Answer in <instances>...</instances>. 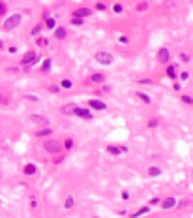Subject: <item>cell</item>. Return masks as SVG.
<instances>
[{"instance_id": "obj_1", "label": "cell", "mask_w": 193, "mask_h": 218, "mask_svg": "<svg viewBox=\"0 0 193 218\" xmlns=\"http://www.w3.org/2000/svg\"><path fill=\"white\" fill-rule=\"evenodd\" d=\"M19 23H21V13H13V15H9V17L4 21L2 28H4L6 32H9V30H13V28H15Z\"/></svg>"}, {"instance_id": "obj_2", "label": "cell", "mask_w": 193, "mask_h": 218, "mask_svg": "<svg viewBox=\"0 0 193 218\" xmlns=\"http://www.w3.org/2000/svg\"><path fill=\"white\" fill-rule=\"evenodd\" d=\"M94 58H96L99 64H105V66H111V64L114 62V56H113L111 53H107V51H98V53L94 55Z\"/></svg>"}, {"instance_id": "obj_3", "label": "cell", "mask_w": 193, "mask_h": 218, "mask_svg": "<svg viewBox=\"0 0 193 218\" xmlns=\"http://www.w3.org/2000/svg\"><path fill=\"white\" fill-rule=\"evenodd\" d=\"M43 149H45L47 152H51V154H56V152H60V151H62V145H60V141H54V139H45Z\"/></svg>"}, {"instance_id": "obj_4", "label": "cell", "mask_w": 193, "mask_h": 218, "mask_svg": "<svg viewBox=\"0 0 193 218\" xmlns=\"http://www.w3.org/2000/svg\"><path fill=\"white\" fill-rule=\"evenodd\" d=\"M73 115H75V117H81V119H84V120H92V119H94L92 111H90V109H84V107H75Z\"/></svg>"}, {"instance_id": "obj_5", "label": "cell", "mask_w": 193, "mask_h": 218, "mask_svg": "<svg viewBox=\"0 0 193 218\" xmlns=\"http://www.w3.org/2000/svg\"><path fill=\"white\" fill-rule=\"evenodd\" d=\"M36 58H38V55L34 53V51H28L24 56H23V60H21V64L23 66H32L34 62H36Z\"/></svg>"}, {"instance_id": "obj_6", "label": "cell", "mask_w": 193, "mask_h": 218, "mask_svg": "<svg viewBox=\"0 0 193 218\" xmlns=\"http://www.w3.org/2000/svg\"><path fill=\"white\" fill-rule=\"evenodd\" d=\"M28 120L34 122V124H41V126H47V124H49V119L43 117V115H30Z\"/></svg>"}, {"instance_id": "obj_7", "label": "cell", "mask_w": 193, "mask_h": 218, "mask_svg": "<svg viewBox=\"0 0 193 218\" xmlns=\"http://www.w3.org/2000/svg\"><path fill=\"white\" fill-rule=\"evenodd\" d=\"M88 105H90V109H96V111H103V109H107V105H105V102H101V100H88Z\"/></svg>"}, {"instance_id": "obj_8", "label": "cell", "mask_w": 193, "mask_h": 218, "mask_svg": "<svg viewBox=\"0 0 193 218\" xmlns=\"http://www.w3.org/2000/svg\"><path fill=\"white\" fill-rule=\"evenodd\" d=\"M169 58H171L169 49H165V47H163V49H160V51H158V60H160V62L167 64V62H169Z\"/></svg>"}, {"instance_id": "obj_9", "label": "cell", "mask_w": 193, "mask_h": 218, "mask_svg": "<svg viewBox=\"0 0 193 218\" xmlns=\"http://www.w3.org/2000/svg\"><path fill=\"white\" fill-rule=\"evenodd\" d=\"M175 205H176V199H175L173 196H169V198H165V199L161 201V207H163L165 211H169V209H173Z\"/></svg>"}, {"instance_id": "obj_10", "label": "cell", "mask_w": 193, "mask_h": 218, "mask_svg": "<svg viewBox=\"0 0 193 218\" xmlns=\"http://www.w3.org/2000/svg\"><path fill=\"white\" fill-rule=\"evenodd\" d=\"M73 15H75V17H81V19H84V17L92 15V11H90V8H79V9H75V11H73Z\"/></svg>"}, {"instance_id": "obj_11", "label": "cell", "mask_w": 193, "mask_h": 218, "mask_svg": "<svg viewBox=\"0 0 193 218\" xmlns=\"http://www.w3.org/2000/svg\"><path fill=\"white\" fill-rule=\"evenodd\" d=\"M75 107H77V104H66V105L62 107V113H64V115H73Z\"/></svg>"}, {"instance_id": "obj_12", "label": "cell", "mask_w": 193, "mask_h": 218, "mask_svg": "<svg viewBox=\"0 0 193 218\" xmlns=\"http://www.w3.org/2000/svg\"><path fill=\"white\" fill-rule=\"evenodd\" d=\"M51 132H53V130H51L49 126H45V128H39L34 136H36V137H45V136H51Z\"/></svg>"}, {"instance_id": "obj_13", "label": "cell", "mask_w": 193, "mask_h": 218, "mask_svg": "<svg viewBox=\"0 0 193 218\" xmlns=\"http://www.w3.org/2000/svg\"><path fill=\"white\" fill-rule=\"evenodd\" d=\"M54 38H56V40H64V38H66V28H62V26L54 28Z\"/></svg>"}, {"instance_id": "obj_14", "label": "cell", "mask_w": 193, "mask_h": 218, "mask_svg": "<svg viewBox=\"0 0 193 218\" xmlns=\"http://www.w3.org/2000/svg\"><path fill=\"white\" fill-rule=\"evenodd\" d=\"M90 81H92V83H103V81H105V75H103V73H92V75H90Z\"/></svg>"}, {"instance_id": "obj_15", "label": "cell", "mask_w": 193, "mask_h": 218, "mask_svg": "<svg viewBox=\"0 0 193 218\" xmlns=\"http://www.w3.org/2000/svg\"><path fill=\"white\" fill-rule=\"evenodd\" d=\"M167 77H171V79H176L178 75H176V66H167Z\"/></svg>"}, {"instance_id": "obj_16", "label": "cell", "mask_w": 193, "mask_h": 218, "mask_svg": "<svg viewBox=\"0 0 193 218\" xmlns=\"http://www.w3.org/2000/svg\"><path fill=\"white\" fill-rule=\"evenodd\" d=\"M107 151H109L111 154H120V152H124L122 147H116V145H107Z\"/></svg>"}, {"instance_id": "obj_17", "label": "cell", "mask_w": 193, "mask_h": 218, "mask_svg": "<svg viewBox=\"0 0 193 218\" xmlns=\"http://www.w3.org/2000/svg\"><path fill=\"white\" fill-rule=\"evenodd\" d=\"M148 175H150V177H158V175H161V167H156V166L148 167Z\"/></svg>"}, {"instance_id": "obj_18", "label": "cell", "mask_w": 193, "mask_h": 218, "mask_svg": "<svg viewBox=\"0 0 193 218\" xmlns=\"http://www.w3.org/2000/svg\"><path fill=\"white\" fill-rule=\"evenodd\" d=\"M148 211H150V207L146 205V207H143V209H139L137 213H133V215H131V218H139V216H143V215H146Z\"/></svg>"}, {"instance_id": "obj_19", "label": "cell", "mask_w": 193, "mask_h": 218, "mask_svg": "<svg viewBox=\"0 0 193 218\" xmlns=\"http://www.w3.org/2000/svg\"><path fill=\"white\" fill-rule=\"evenodd\" d=\"M135 94H137V98H141L145 104H150V102H152V100H150V96H148V94H145V92H141V90H137Z\"/></svg>"}, {"instance_id": "obj_20", "label": "cell", "mask_w": 193, "mask_h": 218, "mask_svg": "<svg viewBox=\"0 0 193 218\" xmlns=\"http://www.w3.org/2000/svg\"><path fill=\"white\" fill-rule=\"evenodd\" d=\"M73 205H75V198H73V196H68L66 201H64V207H66V209H71Z\"/></svg>"}, {"instance_id": "obj_21", "label": "cell", "mask_w": 193, "mask_h": 218, "mask_svg": "<svg viewBox=\"0 0 193 218\" xmlns=\"http://www.w3.org/2000/svg\"><path fill=\"white\" fill-rule=\"evenodd\" d=\"M24 173H26V175H34V173H36V166H34V164H26V166H24Z\"/></svg>"}, {"instance_id": "obj_22", "label": "cell", "mask_w": 193, "mask_h": 218, "mask_svg": "<svg viewBox=\"0 0 193 218\" xmlns=\"http://www.w3.org/2000/svg\"><path fill=\"white\" fill-rule=\"evenodd\" d=\"M45 26H47V28H56L54 19H53V17H47V19H45Z\"/></svg>"}, {"instance_id": "obj_23", "label": "cell", "mask_w": 193, "mask_h": 218, "mask_svg": "<svg viewBox=\"0 0 193 218\" xmlns=\"http://www.w3.org/2000/svg\"><path fill=\"white\" fill-rule=\"evenodd\" d=\"M71 87H73V83L69 79H62L60 81V88H71Z\"/></svg>"}, {"instance_id": "obj_24", "label": "cell", "mask_w": 193, "mask_h": 218, "mask_svg": "<svg viewBox=\"0 0 193 218\" xmlns=\"http://www.w3.org/2000/svg\"><path fill=\"white\" fill-rule=\"evenodd\" d=\"M148 6H150L148 2H139V4H137V11H146Z\"/></svg>"}, {"instance_id": "obj_25", "label": "cell", "mask_w": 193, "mask_h": 218, "mask_svg": "<svg viewBox=\"0 0 193 218\" xmlns=\"http://www.w3.org/2000/svg\"><path fill=\"white\" fill-rule=\"evenodd\" d=\"M0 104H2V105H9V98H8L2 90H0Z\"/></svg>"}, {"instance_id": "obj_26", "label": "cell", "mask_w": 193, "mask_h": 218, "mask_svg": "<svg viewBox=\"0 0 193 218\" xmlns=\"http://www.w3.org/2000/svg\"><path fill=\"white\" fill-rule=\"evenodd\" d=\"M83 21H84V19H81V17H71V24H73V26H81Z\"/></svg>"}, {"instance_id": "obj_27", "label": "cell", "mask_w": 193, "mask_h": 218, "mask_svg": "<svg viewBox=\"0 0 193 218\" xmlns=\"http://www.w3.org/2000/svg\"><path fill=\"white\" fill-rule=\"evenodd\" d=\"M41 70L47 73L49 70H51V58H45V62H43V66H41Z\"/></svg>"}, {"instance_id": "obj_28", "label": "cell", "mask_w": 193, "mask_h": 218, "mask_svg": "<svg viewBox=\"0 0 193 218\" xmlns=\"http://www.w3.org/2000/svg\"><path fill=\"white\" fill-rule=\"evenodd\" d=\"M180 100H182L184 104H190V105H193V98H191V96H186V94H182V96H180Z\"/></svg>"}, {"instance_id": "obj_29", "label": "cell", "mask_w": 193, "mask_h": 218, "mask_svg": "<svg viewBox=\"0 0 193 218\" xmlns=\"http://www.w3.org/2000/svg\"><path fill=\"white\" fill-rule=\"evenodd\" d=\"M158 124H160V119H156V117H154V119H150V120H148V128H156V126H158Z\"/></svg>"}, {"instance_id": "obj_30", "label": "cell", "mask_w": 193, "mask_h": 218, "mask_svg": "<svg viewBox=\"0 0 193 218\" xmlns=\"http://www.w3.org/2000/svg\"><path fill=\"white\" fill-rule=\"evenodd\" d=\"M64 149H66V151H71V149H73V139H66V141H64Z\"/></svg>"}, {"instance_id": "obj_31", "label": "cell", "mask_w": 193, "mask_h": 218, "mask_svg": "<svg viewBox=\"0 0 193 218\" xmlns=\"http://www.w3.org/2000/svg\"><path fill=\"white\" fill-rule=\"evenodd\" d=\"M38 45L47 47V45H49V40H47V38H39V40H38Z\"/></svg>"}, {"instance_id": "obj_32", "label": "cell", "mask_w": 193, "mask_h": 218, "mask_svg": "<svg viewBox=\"0 0 193 218\" xmlns=\"http://www.w3.org/2000/svg\"><path fill=\"white\" fill-rule=\"evenodd\" d=\"M41 30H43V24H38V26H36V28L32 30V34H34V36H38V34H39Z\"/></svg>"}, {"instance_id": "obj_33", "label": "cell", "mask_w": 193, "mask_h": 218, "mask_svg": "<svg viewBox=\"0 0 193 218\" xmlns=\"http://www.w3.org/2000/svg\"><path fill=\"white\" fill-rule=\"evenodd\" d=\"M139 85H154L152 79H139Z\"/></svg>"}, {"instance_id": "obj_34", "label": "cell", "mask_w": 193, "mask_h": 218, "mask_svg": "<svg viewBox=\"0 0 193 218\" xmlns=\"http://www.w3.org/2000/svg\"><path fill=\"white\" fill-rule=\"evenodd\" d=\"M49 90H51L53 94H56V92H60V87H58V85H51V87H49Z\"/></svg>"}, {"instance_id": "obj_35", "label": "cell", "mask_w": 193, "mask_h": 218, "mask_svg": "<svg viewBox=\"0 0 193 218\" xmlns=\"http://www.w3.org/2000/svg\"><path fill=\"white\" fill-rule=\"evenodd\" d=\"M96 9H98V11H105V4H103V2H98V4H96Z\"/></svg>"}, {"instance_id": "obj_36", "label": "cell", "mask_w": 193, "mask_h": 218, "mask_svg": "<svg viewBox=\"0 0 193 218\" xmlns=\"http://www.w3.org/2000/svg\"><path fill=\"white\" fill-rule=\"evenodd\" d=\"M113 11H114V13H122V6H120V4H114V6H113Z\"/></svg>"}, {"instance_id": "obj_37", "label": "cell", "mask_w": 193, "mask_h": 218, "mask_svg": "<svg viewBox=\"0 0 193 218\" xmlns=\"http://www.w3.org/2000/svg\"><path fill=\"white\" fill-rule=\"evenodd\" d=\"M24 98H26V100H32V102H38V96H34V94H24Z\"/></svg>"}, {"instance_id": "obj_38", "label": "cell", "mask_w": 193, "mask_h": 218, "mask_svg": "<svg viewBox=\"0 0 193 218\" xmlns=\"http://www.w3.org/2000/svg\"><path fill=\"white\" fill-rule=\"evenodd\" d=\"M180 58H182V62H190V56L186 53H180Z\"/></svg>"}, {"instance_id": "obj_39", "label": "cell", "mask_w": 193, "mask_h": 218, "mask_svg": "<svg viewBox=\"0 0 193 218\" xmlns=\"http://www.w3.org/2000/svg\"><path fill=\"white\" fill-rule=\"evenodd\" d=\"M4 13H6V4L0 0V15H4Z\"/></svg>"}, {"instance_id": "obj_40", "label": "cell", "mask_w": 193, "mask_h": 218, "mask_svg": "<svg viewBox=\"0 0 193 218\" xmlns=\"http://www.w3.org/2000/svg\"><path fill=\"white\" fill-rule=\"evenodd\" d=\"M188 77H190V73H188V72H182V73H180V79H182V81H186Z\"/></svg>"}, {"instance_id": "obj_41", "label": "cell", "mask_w": 193, "mask_h": 218, "mask_svg": "<svg viewBox=\"0 0 193 218\" xmlns=\"http://www.w3.org/2000/svg\"><path fill=\"white\" fill-rule=\"evenodd\" d=\"M118 41H120V43H128V36H120Z\"/></svg>"}, {"instance_id": "obj_42", "label": "cell", "mask_w": 193, "mask_h": 218, "mask_svg": "<svg viewBox=\"0 0 193 218\" xmlns=\"http://www.w3.org/2000/svg\"><path fill=\"white\" fill-rule=\"evenodd\" d=\"M109 90H111V88H109L107 85H103V87H101V92H109Z\"/></svg>"}, {"instance_id": "obj_43", "label": "cell", "mask_w": 193, "mask_h": 218, "mask_svg": "<svg viewBox=\"0 0 193 218\" xmlns=\"http://www.w3.org/2000/svg\"><path fill=\"white\" fill-rule=\"evenodd\" d=\"M122 199H130V194H128V192H122Z\"/></svg>"}, {"instance_id": "obj_44", "label": "cell", "mask_w": 193, "mask_h": 218, "mask_svg": "<svg viewBox=\"0 0 193 218\" xmlns=\"http://www.w3.org/2000/svg\"><path fill=\"white\" fill-rule=\"evenodd\" d=\"M156 203H160V198H154V199L150 201V205H156Z\"/></svg>"}, {"instance_id": "obj_45", "label": "cell", "mask_w": 193, "mask_h": 218, "mask_svg": "<svg viewBox=\"0 0 193 218\" xmlns=\"http://www.w3.org/2000/svg\"><path fill=\"white\" fill-rule=\"evenodd\" d=\"M2 47H4V43H2V41H0V49H2Z\"/></svg>"}, {"instance_id": "obj_46", "label": "cell", "mask_w": 193, "mask_h": 218, "mask_svg": "<svg viewBox=\"0 0 193 218\" xmlns=\"http://www.w3.org/2000/svg\"><path fill=\"white\" fill-rule=\"evenodd\" d=\"M92 218H99V216H92Z\"/></svg>"}]
</instances>
